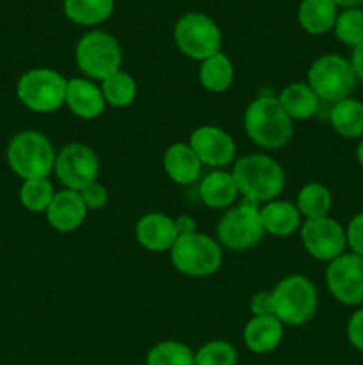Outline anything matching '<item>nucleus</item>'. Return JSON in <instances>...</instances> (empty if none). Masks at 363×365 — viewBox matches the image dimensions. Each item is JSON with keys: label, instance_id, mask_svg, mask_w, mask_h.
<instances>
[{"label": "nucleus", "instance_id": "4468645a", "mask_svg": "<svg viewBox=\"0 0 363 365\" xmlns=\"http://www.w3.org/2000/svg\"><path fill=\"white\" fill-rule=\"evenodd\" d=\"M189 145L201 164L210 168L228 166L237 155V145L233 138L214 125H203L196 128L189 138Z\"/></svg>", "mask_w": 363, "mask_h": 365}, {"label": "nucleus", "instance_id": "6e6552de", "mask_svg": "<svg viewBox=\"0 0 363 365\" xmlns=\"http://www.w3.org/2000/svg\"><path fill=\"white\" fill-rule=\"evenodd\" d=\"M178 50L189 59L205 61L221 52L223 34L221 29L209 14L191 11L178 18L173 31Z\"/></svg>", "mask_w": 363, "mask_h": 365}, {"label": "nucleus", "instance_id": "423d86ee", "mask_svg": "<svg viewBox=\"0 0 363 365\" xmlns=\"http://www.w3.org/2000/svg\"><path fill=\"white\" fill-rule=\"evenodd\" d=\"M77 66L89 81H105L121 70V46L112 34L105 31H89L75 46Z\"/></svg>", "mask_w": 363, "mask_h": 365}, {"label": "nucleus", "instance_id": "4c0bfd02", "mask_svg": "<svg viewBox=\"0 0 363 365\" xmlns=\"http://www.w3.org/2000/svg\"><path fill=\"white\" fill-rule=\"evenodd\" d=\"M174 227H177L178 237H180V235H191L194 234V232H198L196 230V221L192 220L191 216L177 217V220H174Z\"/></svg>", "mask_w": 363, "mask_h": 365}, {"label": "nucleus", "instance_id": "a878e982", "mask_svg": "<svg viewBox=\"0 0 363 365\" xmlns=\"http://www.w3.org/2000/svg\"><path fill=\"white\" fill-rule=\"evenodd\" d=\"M233 64L224 52L201 61L199 66V82L210 93H224L233 84Z\"/></svg>", "mask_w": 363, "mask_h": 365}, {"label": "nucleus", "instance_id": "0eeeda50", "mask_svg": "<svg viewBox=\"0 0 363 365\" xmlns=\"http://www.w3.org/2000/svg\"><path fill=\"white\" fill-rule=\"evenodd\" d=\"M308 82L319 100L327 103H337L351 96L356 86V75L351 61L338 53L320 56L310 64Z\"/></svg>", "mask_w": 363, "mask_h": 365}, {"label": "nucleus", "instance_id": "e433bc0d", "mask_svg": "<svg viewBox=\"0 0 363 365\" xmlns=\"http://www.w3.org/2000/svg\"><path fill=\"white\" fill-rule=\"evenodd\" d=\"M351 64H352V70H354L356 81H359L363 84V43H359L358 46L352 48Z\"/></svg>", "mask_w": 363, "mask_h": 365}, {"label": "nucleus", "instance_id": "b1692460", "mask_svg": "<svg viewBox=\"0 0 363 365\" xmlns=\"http://www.w3.org/2000/svg\"><path fill=\"white\" fill-rule=\"evenodd\" d=\"M281 107L285 113L294 120H308V118L315 116L317 109H319V96L313 93L306 82H294L288 84L283 91L278 96Z\"/></svg>", "mask_w": 363, "mask_h": 365}, {"label": "nucleus", "instance_id": "f3484780", "mask_svg": "<svg viewBox=\"0 0 363 365\" xmlns=\"http://www.w3.org/2000/svg\"><path fill=\"white\" fill-rule=\"evenodd\" d=\"M64 103L80 120H95L105 110L107 106L102 89L93 81L82 77L68 81Z\"/></svg>", "mask_w": 363, "mask_h": 365}, {"label": "nucleus", "instance_id": "cd10ccee", "mask_svg": "<svg viewBox=\"0 0 363 365\" xmlns=\"http://www.w3.org/2000/svg\"><path fill=\"white\" fill-rule=\"evenodd\" d=\"M102 93L105 103L112 107H128L137 96V84L127 71L120 70L102 81Z\"/></svg>", "mask_w": 363, "mask_h": 365}, {"label": "nucleus", "instance_id": "39448f33", "mask_svg": "<svg viewBox=\"0 0 363 365\" xmlns=\"http://www.w3.org/2000/svg\"><path fill=\"white\" fill-rule=\"evenodd\" d=\"M169 253L174 269L185 277H210L223 264V246L201 232L180 235Z\"/></svg>", "mask_w": 363, "mask_h": 365}, {"label": "nucleus", "instance_id": "6ab92c4d", "mask_svg": "<svg viewBox=\"0 0 363 365\" xmlns=\"http://www.w3.org/2000/svg\"><path fill=\"white\" fill-rule=\"evenodd\" d=\"M283 341V324L276 316H253L244 328V344L249 351L270 353Z\"/></svg>", "mask_w": 363, "mask_h": 365}, {"label": "nucleus", "instance_id": "f704fd0d", "mask_svg": "<svg viewBox=\"0 0 363 365\" xmlns=\"http://www.w3.org/2000/svg\"><path fill=\"white\" fill-rule=\"evenodd\" d=\"M347 339L358 351H363V307L349 317Z\"/></svg>", "mask_w": 363, "mask_h": 365}, {"label": "nucleus", "instance_id": "20e7f679", "mask_svg": "<svg viewBox=\"0 0 363 365\" xmlns=\"http://www.w3.org/2000/svg\"><path fill=\"white\" fill-rule=\"evenodd\" d=\"M270 294L274 302V316L281 324L301 327L315 316L319 294L313 282L302 274L285 277L274 285Z\"/></svg>", "mask_w": 363, "mask_h": 365}, {"label": "nucleus", "instance_id": "7c9ffc66", "mask_svg": "<svg viewBox=\"0 0 363 365\" xmlns=\"http://www.w3.org/2000/svg\"><path fill=\"white\" fill-rule=\"evenodd\" d=\"M335 36L338 41L347 46H358L363 43V9L362 7H349L338 13L335 21Z\"/></svg>", "mask_w": 363, "mask_h": 365}, {"label": "nucleus", "instance_id": "a211bd4d", "mask_svg": "<svg viewBox=\"0 0 363 365\" xmlns=\"http://www.w3.org/2000/svg\"><path fill=\"white\" fill-rule=\"evenodd\" d=\"M162 166L167 177L180 185H191L201 175V160L189 143H173L162 157Z\"/></svg>", "mask_w": 363, "mask_h": 365}, {"label": "nucleus", "instance_id": "c756f323", "mask_svg": "<svg viewBox=\"0 0 363 365\" xmlns=\"http://www.w3.org/2000/svg\"><path fill=\"white\" fill-rule=\"evenodd\" d=\"M53 185L48 178H32L23 180L20 187V203L28 212H46L48 205L52 203Z\"/></svg>", "mask_w": 363, "mask_h": 365}, {"label": "nucleus", "instance_id": "f257e3e1", "mask_svg": "<svg viewBox=\"0 0 363 365\" xmlns=\"http://www.w3.org/2000/svg\"><path fill=\"white\" fill-rule=\"evenodd\" d=\"M233 180L238 195L253 203L276 200L285 187V171L278 160L263 153H249L233 164Z\"/></svg>", "mask_w": 363, "mask_h": 365}, {"label": "nucleus", "instance_id": "ea45409f", "mask_svg": "<svg viewBox=\"0 0 363 365\" xmlns=\"http://www.w3.org/2000/svg\"><path fill=\"white\" fill-rule=\"evenodd\" d=\"M356 159H358L359 166L363 168V138H362V141L358 143V146H356Z\"/></svg>", "mask_w": 363, "mask_h": 365}, {"label": "nucleus", "instance_id": "c9c22d12", "mask_svg": "<svg viewBox=\"0 0 363 365\" xmlns=\"http://www.w3.org/2000/svg\"><path fill=\"white\" fill-rule=\"evenodd\" d=\"M249 309H251L253 316H274L273 294L267 291H260L253 294L251 302H249Z\"/></svg>", "mask_w": 363, "mask_h": 365}, {"label": "nucleus", "instance_id": "393cba45", "mask_svg": "<svg viewBox=\"0 0 363 365\" xmlns=\"http://www.w3.org/2000/svg\"><path fill=\"white\" fill-rule=\"evenodd\" d=\"M63 11L73 24L93 27L109 20L114 13V0H64Z\"/></svg>", "mask_w": 363, "mask_h": 365}, {"label": "nucleus", "instance_id": "9d476101", "mask_svg": "<svg viewBox=\"0 0 363 365\" xmlns=\"http://www.w3.org/2000/svg\"><path fill=\"white\" fill-rule=\"evenodd\" d=\"M216 234L217 242L231 252H244L258 245L265 234L258 203L244 200L237 207L228 209L217 223Z\"/></svg>", "mask_w": 363, "mask_h": 365}, {"label": "nucleus", "instance_id": "473e14b6", "mask_svg": "<svg viewBox=\"0 0 363 365\" xmlns=\"http://www.w3.org/2000/svg\"><path fill=\"white\" fill-rule=\"evenodd\" d=\"M345 239H347L351 253L363 257V210L349 221L347 228H345Z\"/></svg>", "mask_w": 363, "mask_h": 365}, {"label": "nucleus", "instance_id": "f8f14e48", "mask_svg": "<svg viewBox=\"0 0 363 365\" xmlns=\"http://www.w3.org/2000/svg\"><path fill=\"white\" fill-rule=\"evenodd\" d=\"M326 285L342 305L356 307L363 303V257L342 253L327 264Z\"/></svg>", "mask_w": 363, "mask_h": 365}, {"label": "nucleus", "instance_id": "4be33fe9", "mask_svg": "<svg viewBox=\"0 0 363 365\" xmlns=\"http://www.w3.org/2000/svg\"><path fill=\"white\" fill-rule=\"evenodd\" d=\"M338 7L333 0H302L298 9L299 25L312 36H320L335 27Z\"/></svg>", "mask_w": 363, "mask_h": 365}, {"label": "nucleus", "instance_id": "dca6fc26", "mask_svg": "<svg viewBox=\"0 0 363 365\" xmlns=\"http://www.w3.org/2000/svg\"><path fill=\"white\" fill-rule=\"evenodd\" d=\"M135 239L148 252H167L178 239L174 220L162 212H148L135 223Z\"/></svg>", "mask_w": 363, "mask_h": 365}, {"label": "nucleus", "instance_id": "9b49d317", "mask_svg": "<svg viewBox=\"0 0 363 365\" xmlns=\"http://www.w3.org/2000/svg\"><path fill=\"white\" fill-rule=\"evenodd\" d=\"M100 160L95 150L82 143H70L64 146L56 157L57 180L64 185V189L80 192L85 185L93 184L98 178Z\"/></svg>", "mask_w": 363, "mask_h": 365}, {"label": "nucleus", "instance_id": "2eb2a0df", "mask_svg": "<svg viewBox=\"0 0 363 365\" xmlns=\"http://www.w3.org/2000/svg\"><path fill=\"white\" fill-rule=\"evenodd\" d=\"M45 214L46 221L53 230L66 234V232H73L82 227L85 216H88V207H85L80 192L63 189V191L56 192Z\"/></svg>", "mask_w": 363, "mask_h": 365}, {"label": "nucleus", "instance_id": "5701e85b", "mask_svg": "<svg viewBox=\"0 0 363 365\" xmlns=\"http://www.w3.org/2000/svg\"><path fill=\"white\" fill-rule=\"evenodd\" d=\"M330 123L333 130L342 138H363V102L349 96V98L333 103L330 110Z\"/></svg>", "mask_w": 363, "mask_h": 365}, {"label": "nucleus", "instance_id": "f03ea898", "mask_svg": "<svg viewBox=\"0 0 363 365\" xmlns=\"http://www.w3.org/2000/svg\"><path fill=\"white\" fill-rule=\"evenodd\" d=\"M244 130L255 145L265 150H278L292 139L294 125L278 96L265 93L256 96L246 109Z\"/></svg>", "mask_w": 363, "mask_h": 365}, {"label": "nucleus", "instance_id": "c85d7f7f", "mask_svg": "<svg viewBox=\"0 0 363 365\" xmlns=\"http://www.w3.org/2000/svg\"><path fill=\"white\" fill-rule=\"evenodd\" d=\"M146 365H194V353L178 341H162L149 349Z\"/></svg>", "mask_w": 363, "mask_h": 365}, {"label": "nucleus", "instance_id": "412c9836", "mask_svg": "<svg viewBox=\"0 0 363 365\" xmlns=\"http://www.w3.org/2000/svg\"><path fill=\"white\" fill-rule=\"evenodd\" d=\"M198 195L210 209H228L237 200L238 189L233 175L224 170H214L199 182Z\"/></svg>", "mask_w": 363, "mask_h": 365}, {"label": "nucleus", "instance_id": "1a4fd4ad", "mask_svg": "<svg viewBox=\"0 0 363 365\" xmlns=\"http://www.w3.org/2000/svg\"><path fill=\"white\" fill-rule=\"evenodd\" d=\"M68 81L52 68H32L25 71L16 84V96L21 106L32 113H53L64 106Z\"/></svg>", "mask_w": 363, "mask_h": 365}, {"label": "nucleus", "instance_id": "aec40b11", "mask_svg": "<svg viewBox=\"0 0 363 365\" xmlns=\"http://www.w3.org/2000/svg\"><path fill=\"white\" fill-rule=\"evenodd\" d=\"M263 230L276 237H288L301 228V212L295 203L285 200H273L260 209Z\"/></svg>", "mask_w": 363, "mask_h": 365}, {"label": "nucleus", "instance_id": "58836bf2", "mask_svg": "<svg viewBox=\"0 0 363 365\" xmlns=\"http://www.w3.org/2000/svg\"><path fill=\"white\" fill-rule=\"evenodd\" d=\"M337 4V7H344V9H349V7H359L363 4V0H333Z\"/></svg>", "mask_w": 363, "mask_h": 365}, {"label": "nucleus", "instance_id": "2f4dec72", "mask_svg": "<svg viewBox=\"0 0 363 365\" xmlns=\"http://www.w3.org/2000/svg\"><path fill=\"white\" fill-rule=\"evenodd\" d=\"M194 365H237V351L226 341H210L194 353Z\"/></svg>", "mask_w": 363, "mask_h": 365}, {"label": "nucleus", "instance_id": "ddd939ff", "mask_svg": "<svg viewBox=\"0 0 363 365\" xmlns=\"http://www.w3.org/2000/svg\"><path fill=\"white\" fill-rule=\"evenodd\" d=\"M301 241L306 252L320 262H331L345 252V228L330 216L306 220L301 225Z\"/></svg>", "mask_w": 363, "mask_h": 365}, {"label": "nucleus", "instance_id": "72a5a7b5", "mask_svg": "<svg viewBox=\"0 0 363 365\" xmlns=\"http://www.w3.org/2000/svg\"><path fill=\"white\" fill-rule=\"evenodd\" d=\"M80 196L82 200H84L88 210L102 209V207L107 203V200H109V192H107L105 185L100 184L98 180L85 185V187L80 191Z\"/></svg>", "mask_w": 363, "mask_h": 365}, {"label": "nucleus", "instance_id": "bb28decb", "mask_svg": "<svg viewBox=\"0 0 363 365\" xmlns=\"http://www.w3.org/2000/svg\"><path fill=\"white\" fill-rule=\"evenodd\" d=\"M331 205H333V198H331L330 189L319 182H310L302 185L298 195V202H295V207L306 220L327 216Z\"/></svg>", "mask_w": 363, "mask_h": 365}, {"label": "nucleus", "instance_id": "7ed1b4c3", "mask_svg": "<svg viewBox=\"0 0 363 365\" xmlns=\"http://www.w3.org/2000/svg\"><path fill=\"white\" fill-rule=\"evenodd\" d=\"M56 150L50 139L41 132L25 130L14 135L7 145V163L23 180L48 178L56 166Z\"/></svg>", "mask_w": 363, "mask_h": 365}]
</instances>
